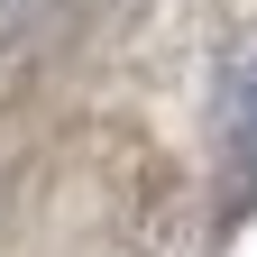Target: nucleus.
Listing matches in <instances>:
<instances>
[{"mask_svg": "<svg viewBox=\"0 0 257 257\" xmlns=\"http://www.w3.org/2000/svg\"><path fill=\"white\" fill-rule=\"evenodd\" d=\"M230 147H239V166H248V193H257V83L239 92V119H230Z\"/></svg>", "mask_w": 257, "mask_h": 257, "instance_id": "obj_1", "label": "nucleus"}]
</instances>
